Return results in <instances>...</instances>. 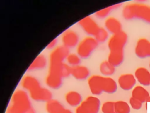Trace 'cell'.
<instances>
[{
  "label": "cell",
  "instance_id": "6da1fadb",
  "mask_svg": "<svg viewBox=\"0 0 150 113\" xmlns=\"http://www.w3.org/2000/svg\"><path fill=\"white\" fill-rule=\"evenodd\" d=\"M32 108L28 93L24 90L17 89L12 95L6 113H28Z\"/></svg>",
  "mask_w": 150,
  "mask_h": 113
},
{
  "label": "cell",
  "instance_id": "7a4b0ae2",
  "mask_svg": "<svg viewBox=\"0 0 150 113\" xmlns=\"http://www.w3.org/2000/svg\"><path fill=\"white\" fill-rule=\"evenodd\" d=\"M122 14L125 19L138 18L150 23V6L142 4H129L124 7Z\"/></svg>",
  "mask_w": 150,
  "mask_h": 113
},
{
  "label": "cell",
  "instance_id": "3957f363",
  "mask_svg": "<svg viewBox=\"0 0 150 113\" xmlns=\"http://www.w3.org/2000/svg\"><path fill=\"white\" fill-rule=\"evenodd\" d=\"M98 42L92 36H87L79 42L77 46V55L81 58L88 57L97 47Z\"/></svg>",
  "mask_w": 150,
  "mask_h": 113
},
{
  "label": "cell",
  "instance_id": "277c9868",
  "mask_svg": "<svg viewBox=\"0 0 150 113\" xmlns=\"http://www.w3.org/2000/svg\"><path fill=\"white\" fill-rule=\"evenodd\" d=\"M127 39V34L122 31L112 34L108 41V46L110 51L123 50Z\"/></svg>",
  "mask_w": 150,
  "mask_h": 113
},
{
  "label": "cell",
  "instance_id": "5b68a950",
  "mask_svg": "<svg viewBox=\"0 0 150 113\" xmlns=\"http://www.w3.org/2000/svg\"><path fill=\"white\" fill-rule=\"evenodd\" d=\"M69 54V49L64 45L56 47L49 56V64H58L63 62Z\"/></svg>",
  "mask_w": 150,
  "mask_h": 113
},
{
  "label": "cell",
  "instance_id": "8992f818",
  "mask_svg": "<svg viewBox=\"0 0 150 113\" xmlns=\"http://www.w3.org/2000/svg\"><path fill=\"white\" fill-rule=\"evenodd\" d=\"M79 24L86 33L92 36H94L100 28L97 22L89 16L80 20Z\"/></svg>",
  "mask_w": 150,
  "mask_h": 113
},
{
  "label": "cell",
  "instance_id": "52a82bcc",
  "mask_svg": "<svg viewBox=\"0 0 150 113\" xmlns=\"http://www.w3.org/2000/svg\"><path fill=\"white\" fill-rule=\"evenodd\" d=\"M135 53L141 58L150 57V41L145 38L139 39L135 48Z\"/></svg>",
  "mask_w": 150,
  "mask_h": 113
},
{
  "label": "cell",
  "instance_id": "ba28073f",
  "mask_svg": "<svg viewBox=\"0 0 150 113\" xmlns=\"http://www.w3.org/2000/svg\"><path fill=\"white\" fill-rule=\"evenodd\" d=\"M62 41L63 42V45L69 49L72 48L77 46L79 43V37L75 31L68 29L63 33Z\"/></svg>",
  "mask_w": 150,
  "mask_h": 113
},
{
  "label": "cell",
  "instance_id": "9c48e42d",
  "mask_svg": "<svg viewBox=\"0 0 150 113\" xmlns=\"http://www.w3.org/2000/svg\"><path fill=\"white\" fill-rule=\"evenodd\" d=\"M32 99L37 101H46V102L52 99V94L50 90L41 87L29 92Z\"/></svg>",
  "mask_w": 150,
  "mask_h": 113
},
{
  "label": "cell",
  "instance_id": "30bf717a",
  "mask_svg": "<svg viewBox=\"0 0 150 113\" xmlns=\"http://www.w3.org/2000/svg\"><path fill=\"white\" fill-rule=\"evenodd\" d=\"M103 76L94 75L88 79V85L91 92L94 95H99L103 92Z\"/></svg>",
  "mask_w": 150,
  "mask_h": 113
},
{
  "label": "cell",
  "instance_id": "8fae6325",
  "mask_svg": "<svg viewBox=\"0 0 150 113\" xmlns=\"http://www.w3.org/2000/svg\"><path fill=\"white\" fill-rule=\"evenodd\" d=\"M136 78L131 74L121 75L118 79V84L123 90L128 91L132 89L136 84Z\"/></svg>",
  "mask_w": 150,
  "mask_h": 113
},
{
  "label": "cell",
  "instance_id": "7c38bea8",
  "mask_svg": "<svg viewBox=\"0 0 150 113\" xmlns=\"http://www.w3.org/2000/svg\"><path fill=\"white\" fill-rule=\"evenodd\" d=\"M90 113H98L100 108V101L94 96H89L80 104Z\"/></svg>",
  "mask_w": 150,
  "mask_h": 113
},
{
  "label": "cell",
  "instance_id": "4fadbf2b",
  "mask_svg": "<svg viewBox=\"0 0 150 113\" xmlns=\"http://www.w3.org/2000/svg\"><path fill=\"white\" fill-rule=\"evenodd\" d=\"M134 76L138 82L144 86L150 85V72L144 67H139L135 71Z\"/></svg>",
  "mask_w": 150,
  "mask_h": 113
},
{
  "label": "cell",
  "instance_id": "5bb4252c",
  "mask_svg": "<svg viewBox=\"0 0 150 113\" xmlns=\"http://www.w3.org/2000/svg\"><path fill=\"white\" fill-rule=\"evenodd\" d=\"M104 25L107 31L112 34L121 31V24L118 19L114 17H109L107 18L105 21Z\"/></svg>",
  "mask_w": 150,
  "mask_h": 113
},
{
  "label": "cell",
  "instance_id": "9a60e30c",
  "mask_svg": "<svg viewBox=\"0 0 150 113\" xmlns=\"http://www.w3.org/2000/svg\"><path fill=\"white\" fill-rule=\"evenodd\" d=\"M21 85L25 89L28 91L29 92L40 87L39 81L31 75L25 76L22 78Z\"/></svg>",
  "mask_w": 150,
  "mask_h": 113
},
{
  "label": "cell",
  "instance_id": "2e32d148",
  "mask_svg": "<svg viewBox=\"0 0 150 113\" xmlns=\"http://www.w3.org/2000/svg\"><path fill=\"white\" fill-rule=\"evenodd\" d=\"M71 75L78 80H83L89 77L90 71L86 66L79 65L71 67Z\"/></svg>",
  "mask_w": 150,
  "mask_h": 113
},
{
  "label": "cell",
  "instance_id": "e0dca14e",
  "mask_svg": "<svg viewBox=\"0 0 150 113\" xmlns=\"http://www.w3.org/2000/svg\"><path fill=\"white\" fill-rule=\"evenodd\" d=\"M149 94L143 87L138 85L135 87L132 91V97L138 99L142 103L146 102Z\"/></svg>",
  "mask_w": 150,
  "mask_h": 113
},
{
  "label": "cell",
  "instance_id": "ac0fdd59",
  "mask_svg": "<svg viewBox=\"0 0 150 113\" xmlns=\"http://www.w3.org/2000/svg\"><path fill=\"white\" fill-rule=\"evenodd\" d=\"M65 100L71 107H78L82 102L81 95L74 91L68 92L65 95Z\"/></svg>",
  "mask_w": 150,
  "mask_h": 113
},
{
  "label": "cell",
  "instance_id": "d6986e66",
  "mask_svg": "<svg viewBox=\"0 0 150 113\" xmlns=\"http://www.w3.org/2000/svg\"><path fill=\"white\" fill-rule=\"evenodd\" d=\"M124 59V51H110L108 56V61L113 66L116 67L120 65Z\"/></svg>",
  "mask_w": 150,
  "mask_h": 113
},
{
  "label": "cell",
  "instance_id": "ffe728a7",
  "mask_svg": "<svg viewBox=\"0 0 150 113\" xmlns=\"http://www.w3.org/2000/svg\"><path fill=\"white\" fill-rule=\"evenodd\" d=\"M103 91L112 94L116 91L117 89V84L115 81L111 77H103Z\"/></svg>",
  "mask_w": 150,
  "mask_h": 113
},
{
  "label": "cell",
  "instance_id": "44dd1931",
  "mask_svg": "<svg viewBox=\"0 0 150 113\" xmlns=\"http://www.w3.org/2000/svg\"><path fill=\"white\" fill-rule=\"evenodd\" d=\"M62 77L58 74L49 73L46 78V85L52 89H57L62 85Z\"/></svg>",
  "mask_w": 150,
  "mask_h": 113
},
{
  "label": "cell",
  "instance_id": "7402d4cb",
  "mask_svg": "<svg viewBox=\"0 0 150 113\" xmlns=\"http://www.w3.org/2000/svg\"><path fill=\"white\" fill-rule=\"evenodd\" d=\"M47 64V60L43 55H39L33 61L31 64L28 67L29 71H33L35 69H40L45 68Z\"/></svg>",
  "mask_w": 150,
  "mask_h": 113
},
{
  "label": "cell",
  "instance_id": "603a6c76",
  "mask_svg": "<svg viewBox=\"0 0 150 113\" xmlns=\"http://www.w3.org/2000/svg\"><path fill=\"white\" fill-rule=\"evenodd\" d=\"M46 108L48 113H60L64 108L60 102L52 99L46 102Z\"/></svg>",
  "mask_w": 150,
  "mask_h": 113
},
{
  "label": "cell",
  "instance_id": "cb8c5ba5",
  "mask_svg": "<svg viewBox=\"0 0 150 113\" xmlns=\"http://www.w3.org/2000/svg\"><path fill=\"white\" fill-rule=\"evenodd\" d=\"M100 71L104 76H109L115 72V67L110 64L108 61L102 62L100 65Z\"/></svg>",
  "mask_w": 150,
  "mask_h": 113
},
{
  "label": "cell",
  "instance_id": "d4e9b609",
  "mask_svg": "<svg viewBox=\"0 0 150 113\" xmlns=\"http://www.w3.org/2000/svg\"><path fill=\"white\" fill-rule=\"evenodd\" d=\"M115 113H129L131 109L128 104L124 101L114 102Z\"/></svg>",
  "mask_w": 150,
  "mask_h": 113
},
{
  "label": "cell",
  "instance_id": "484cf974",
  "mask_svg": "<svg viewBox=\"0 0 150 113\" xmlns=\"http://www.w3.org/2000/svg\"><path fill=\"white\" fill-rule=\"evenodd\" d=\"M121 5L120 4H115L108 7H106L105 8L101 9L99 11H98L97 12H96V16L98 18H105L109 14L110 12L113 9H115L116 8H118V6H120Z\"/></svg>",
  "mask_w": 150,
  "mask_h": 113
},
{
  "label": "cell",
  "instance_id": "4316f807",
  "mask_svg": "<svg viewBox=\"0 0 150 113\" xmlns=\"http://www.w3.org/2000/svg\"><path fill=\"white\" fill-rule=\"evenodd\" d=\"M95 39L98 42H104L108 38V33L106 29L100 27L97 32L94 35Z\"/></svg>",
  "mask_w": 150,
  "mask_h": 113
},
{
  "label": "cell",
  "instance_id": "83f0119b",
  "mask_svg": "<svg viewBox=\"0 0 150 113\" xmlns=\"http://www.w3.org/2000/svg\"><path fill=\"white\" fill-rule=\"evenodd\" d=\"M68 64L71 67L79 65L80 62V58L77 54H69L66 58Z\"/></svg>",
  "mask_w": 150,
  "mask_h": 113
},
{
  "label": "cell",
  "instance_id": "f1b7e54d",
  "mask_svg": "<svg viewBox=\"0 0 150 113\" xmlns=\"http://www.w3.org/2000/svg\"><path fill=\"white\" fill-rule=\"evenodd\" d=\"M101 111L103 113H115L114 102L107 101L105 102L101 106Z\"/></svg>",
  "mask_w": 150,
  "mask_h": 113
},
{
  "label": "cell",
  "instance_id": "f546056e",
  "mask_svg": "<svg viewBox=\"0 0 150 113\" xmlns=\"http://www.w3.org/2000/svg\"><path fill=\"white\" fill-rule=\"evenodd\" d=\"M60 74L62 78L68 77L71 74V67H70L69 64L63 62L61 65Z\"/></svg>",
  "mask_w": 150,
  "mask_h": 113
},
{
  "label": "cell",
  "instance_id": "4dcf8cb0",
  "mask_svg": "<svg viewBox=\"0 0 150 113\" xmlns=\"http://www.w3.org/2000/svg\"><path fill=\"white\" fill-rule=\"evenodd\" d=\"M129 104H130V105L131 106V107L134 109L138 110L141 108L142 103L141 102H140L139 101H138V99L131 97L129 99Z\"/></svg>",
  "mask_w": 150,
  "mask_h": 113
},
{
  "label": "cell",
  "instance_id": "1f68e13d",
  "mask_svg": "<svg viewBox=\"0 0 150 113\" xmlns=\"http://www.w3.org/2000/svg\"><path fill=\"white\" fill-rule=\"evenodd\" d=\"M76 113H90L84 107L80 105L76 109Z\"/></svg>",
  "mask_w": 150,
  "mask_h": 113
},
{
  "label": "cell",
  "instance_id": "d6a6232c",
  "mask_svg": "<svg viewBox=\"0 0 150 113\" xmlns=\"http://www.w3.org/2000/svg\"><path fill=\"white\" fill-rule=\"evenodd\" d=\"M56 44H57V39H54L53 40H52V41L47 45L46 48H47V49H52V48H53L55 46V45H56Z\"/></svg>",
  "mask_w": 150,
  "mask_h": 113
},
{
  "label": "cell",
  "instance_id": "836d02e7",
  "mask_svg": "<svg viewBox=\"0 0 150 113\" xmlns=\"http://www.w3.org/2000/svg\"><path fill=\"white\" fill-rule=\"evenodd\" d=\"M60 113H72V112L68 109H66V108H64Z\"/></svg>",
  "mask_w": 150,
  "mask_h": 113
},
{
  "label": "cell",
  "instance_id": "e575fe53",
  "mask_svg": "<svg viewBox=\"0 0 150 113\" xmlns=\"http://www.w3.org/2000/svg\"><path fill=\"white\" fill-rule=\"evenodd\" d=\"M146 102H150V95H149V97L148 98V99H147V100H146Z\"/></svg>",
  "mask_w": 150,
  "mask_h": 113
},
{
  "label": "cell",
  "instance_id": "d590c367",
  "mask_svg": "<svg viewBox=\"0 0 150 113\" xmlns=\"http://www.w3.org/2000/svg\"><path fill=\"white\" fill-rule=\"evenodd\" d=\"M149 68H150V62H149Z\"/></svg>",
  "mask_w": 150,
  "mask_h": 113
}]
</instances>
